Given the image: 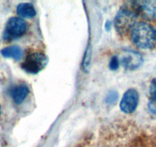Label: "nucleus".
Listing matches in <instances>:
<instances>
[{"mask_svg":"<svg viewBox=\"0 0 156 147\" xmlns=\"http://www.w3.org/2000/svg\"><path fill=\"white\" fill-rule=\"evenodd\" d=\"M119 62L126 69L135 70L142 65L143 58L138 52L132 50H123L117 57Z\"/></svg>","mask_w":156,"mask_h":147,"instance_id":"6","label":"nucleus"},{"mask_svg":"<svg viewBox=\"0 0 156 147\" xmlns=\"http://www.w3.org/2000/svg\"><path fill=\"white\" fill-rule=\"evenodd\" d=\"M17 13L22 18H33L36 15V10L32 4L24 2L18 6Z\"/></svg>","mask_w":156,"mask_h":147,"instance_id":"10","label":"nucleus"},{"mask_svg":"<svg viewBox=\"0 0 156 147\" xmlns=\"http://www.w3.org/2000/svg\"><path fill=\"white\" fill-rule=\"evenodd\" d=\"M120 66V62H119V59L117 58V56H114L112 58H111V61H110L109 67L110 69L111 70H117V68Z\"/></svg>","mask_w":156,"mask_h":147,"instance_id":"13","label":"nucleus"},{"mask_svg":"<svg viewBox=\"0 0 156 147\" xmlns=\"http://www.w3.org/2000/svg\"><path fill=\"white\" fill-rule=\"evenodd\" d=\"M130 36L133 42L140 48L152 49L155 46V30L144 21L136 23L130 31Z\"/></svg>","mask_w":156,"mask_h":147,"instance_id":"1","label":"nucleus"},{"mask_svg":"<svg viewBox=\"0 0 156 147\" xmlns=\"http://www.w3.org/2000/svg\"><path fill=\"white\" fill-rule=\"evenodd\" d=\"M47 58L41 52H34L27 57L22 64V68L30 74H37L46 67Z\"/></svg>","mask_w":156,"mask_h":147,"instance_id":"5","label":"nucleus"},{"mask_svg":"<svg viewBox=\"0 0 156 147\" xmlns=\"http://www.w3.org/2000/svg\"><path fill=\"white\" fill-rule=\"evenodd\" d=\"M154 30H155V36H156V27L154 28Z\"/></svg>","mask_w":156,"mask_h":147,"instance_id":"15","label":"nucleus"},{"mask_svg":"<svg viewBox=\"0 0 156 147\" xmlns=\"http://www.w3.org/2000/svg\"><path fill=\"white\" fill-rule=\"evenodd\" d=\"M91 47H88L87 48L85 54V58L83 60V69L85 72H88L89 70L90 63H91Z\"/></svg>","mask_w":156,"mask_h":147,"instance_id":"12","label":"nucleus"},{"mask_svg":"<svg viewBox=\"0 0 156 147\" xmlns=\"http://www.w3.org/2000/svg\"><path fill=\"white\" fill-rule=\"evenodd\" d=\"M137 16L146 20L156 19V0H143L127 2Z\"/></svg>","mask_w":156,"mask_h":147,"instance_id":"3","label":"nucleus"},{"mask_svg":"<svg viewBox=\"0 0 156 147\" xmlns=\"http://www.w3.org/2000/svg\"><path fill=\"white\" fill-rule=\"evenodd\" d=\"M117 93L114 92V93H110L108 98V101L110 103H114L117 100Z\"/></svg>","mask_w":156,"mask_h":147,"instance_id":"14","label":"nucleus"},{"mask_svg":"<svg viewBox=\"0 0 156 147\" xmlns=\"http://www.w3.org/2000/svg\"><path fill=\"white\" fill-rule=\"evenodd\" d=\"M0 113H1V106H0Z\"/></svg>","mask_w":156,"mask_h":147,"instance_id":"16","label":"nucleus"},{"mask_svg":"<svg viewBox=\"0 0 156 147\" xmlns=\"http://www.w3.org/2000/svg\"><path fill=\"white\" fill-rule=\"evenodd\" d=\"M27 22L23 18L12 17L8 20L4 32V38L12 40L20 38L27 30Z\"/></svg>","mask_w":156,"mask_h":147,"instance_id":"4","label":"nucleus"},{"mask_svg":"<svg viewBox=\"0 0 156 147\" xmlns=\"http://www.w3.org/2000/svg\"><path fill=\"white\" fill-rule=\"evenodd\" d=\"M137 15L132 8L126 3V6H123L119 10L114 18V26L116 30L120 35H125L131 29L136 23Z\"/></svg>","mask_w":156,"mask_h":147,"instance_id":"2","label":"nucleus"},{"mask_svg":"<svg viewBox=\"0 0 156 147\" xmlns=\"http://www.w3.org/2000/svg\"><path fill=\"white\" fill-rule=\"evenodd\" d=\"M1 54L5 58H13L16 61H19L23 55V51L19 46L12 45L6 47L1 51Z\"/></svg>","mask_w":156,"mask_h":147,"instance_id":"9","label":"nucleus"},{"mask_svg":"<svg viewBox=\"0 0 156 147\" xmlns=\"http://www.w3.org/2000/svg\"><path fill=\"white\" fill-rule=\"evenodd\" d=\"M149 92H150V98H149L148 107L151 113L156 115V77L154 78L151 83Z\"/></svg>","mask_w":156,"mask_h":147,"instance_id":"11","label":"nucleus"},{"mask_svg":"<svg viewBox=\"0 0 156 147\" xmlns=\"http://www.w3.org/2000/svg\"><path fill=\"white\" fill-rule=\"evenodd\" d=\"M139 93L135 89H129L125 92L120 101V110L125 113H133L139 104Z\"/></svg>","mask_w":156,"mask_h":147,"instance_id":"7","label":"nucleus"},{"mask_svg":"<svg viewBox=\"0 0 156 147\" xmlns=\"http://www.w3.org/2000/svg\"><path fill=\"white\" fill-rule=\"evenodd\" d=\"M29 93L28 87L25 85L16 86L11 90V96L16 104H21L25 100Z\"/></svg>","mask_w":156,"mask_h":147,"instance_id":"8","label":"nucleus"}]
</instances>
